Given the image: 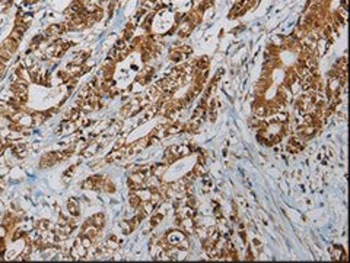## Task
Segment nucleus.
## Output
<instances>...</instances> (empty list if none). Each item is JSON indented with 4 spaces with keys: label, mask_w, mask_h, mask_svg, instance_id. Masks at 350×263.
Wrapping results in <instances>:
<instances>
[{
    "label": "nucleus",
    "mask_w": 350,
    "mask_h": 263,
    "mask_svg": "<svg viewBox=\"0 0 350 263\" xmlns=\"http://www.w3.org/2000/svg\"><path fill=\"white\" fill-rule=\"evenodd\" d=\"M187 235L184 234V233H181V231H171V233H168L167 234V241L171 244V246H176L181 240H184Z\"/></svg>",
    "instance_id": "f257e3e1"
},
{
    "label": "nucleus",
    "mask_w": 350,
    "mask_h": 263,
    "mask_svg": "<svg viewBox=\"0 0 350 263\" xmlns=\"http://www.w3.org/2000/svg\"><path fill=\"white\" fill-rule=\"evenodd\" d=\"M330 253H331V257L334 260H342V257L346 255L342 246H331L330 247Z\"/></svg>",
    "instance_id": "f03ea898"
},
{
    "label": "nucleus",
    "mask_w": 350,
    "mask_h": 263,
    "mask_svg": "<svg viewBox=\"0 0 350 263\" xmlns=\"http://www.w3.org/2000/svg\"><path fill=\"white\" fill-rule=\"evenodd\" d=\"M254 113H255V117H258V119H264V117H267V105L263 104V103L255 104V107H254Z\"/></svg>",
    "instance_id": "7ed1b4c3"
},
{
    "label": "nucleus",
    "mask_w": 350,
    "mask_h": 263,
    "mask_svg": "<svg viewBox=\"0 0 350 263\" xmlns=\"http://www.w3.org/2000/svg\"><path fill=\"white\" fill-rule=\"evenodd\" d=\"M194 174H195L197 177H204V175L207 174V170H206L204 164H198V162H197V165L194 167Z\"/></svg>",
    "instance_id": "20e7f679"
},
{
    "label": "nucleus",
    "mask_w": 350,
    "mask_h": 263,
    "mask_svg": "<svg viewBox=\"0 0 350 263\" xmlns=\"http://www.w3.org/2000/svg\"><path fill=\"white\" fill-rule=\"evenodd\" d=\"M165 171V165H155L153 168H152V174L155 175V177H161L162 175V173Z\"/></svg>",
    "instance_id": "39448f33"
},
{
    "label": "nucleus",
    "mask_w": 350,
    "mask_h": 263,
    "mask_svg": "<svg viewBox=\"0 0 350 263\" xmlns=\"http://www.w3.org/2000/svg\"><path fill=\"white\" fill-rule=\"evenodd\" d=\"M67 206H69V211H70L72 215H77V205H76L74 200H70V202L67 203Z\"/></svg>",
    "instance_id": "423d86ee"
},
{
    "label": "nucleus",
    "mask_w": 350,
    "mask_h": 263,
    "mask_svg": "<svg viewBox=\"0 0 350 263\" xmlns=\"http://www.w3.org/2000/svg\"><path fill=\"white\" fill-rule=\"evenodd\" d=\"M212 189V180L210 178H204L203 181V192H209Z\"/></svg>",
    "instance_id": "0eeeda50"
},
{
    "label": "nucleus",
    "mask_w": 350,
    "mask_h": 263,
    "mask_svg": "<svg viewBox=\"0 0 350 263\" xmlns=\"http://www.w3.org/2000/svg\"><path fill=\"white\" fill-rule=\"evenodd\" d=\"M102 219H104L102 215H95V216L92 218V221H93V224H95L96 227H101V225H102Z\"/></svg>",
    "instance_id": "6e6552de"
},
{
    "label": "nucleus",
    "mask_w": 350,
    "mask_h": 263,
    "mask_svg": "<svg viewBox=\"0 0 350 263\" xmlns=\"http://www.w3.org/2000/svg\"><path fill=\"white\" fill-rule=\"evenodd\" d=\"M179 124H172V126H169L168 127V130H167V133L168 134H172V133H176V132H179Z\"/></svg>",
    "instance_id": "1a4fd4ad"
},
{
    "label": "nucleus",
    "mask_w": 350,
    "mask_h": 263,
    "mask_svg": "<svg viewBox=\"0 0 350 263\" xmlns=\"http://www.w3.org/2000/svg\"><path fill=\"white\" fill-rule=\"evenodd\" d=\"M130 202H131V205H133V206H137V205L140 203V199H139L137 196H134V194H133V196H131V199H130Z\"/></svg>",
    "instance_id": "9d476101"
},
{
    "label": "nucleus",
    "mask_w": 350,
    "mask_h": 263,
    "mask_svg": "<svg viewBox=\"0 0 350 263\" xmlns=\"http://www.w3.org/2000/svg\"><path fill=\"white\" fill-rule=\"evenodd\" d=\"M171 57H172V60H181V53H172L171 54Z\"/></svg>",
    "instance_id": "9b49d317"
},
{
    "label": "nucleus",
    "mask_w": 350,
    "mask_h": 263,
    "mask_svg": "<svg viewBox=\"0 0 350 263\" xmlns=\"http://www.w3.org/2000/svg\"><path fill=\"white\" fill-rule=\"evenodd\" d=\"M239 237H241V241H242V243H247V234H245L244 231L239 233Z\"/></svg>",
    "instance_id": "f8f14e48"
}]
</instances>
